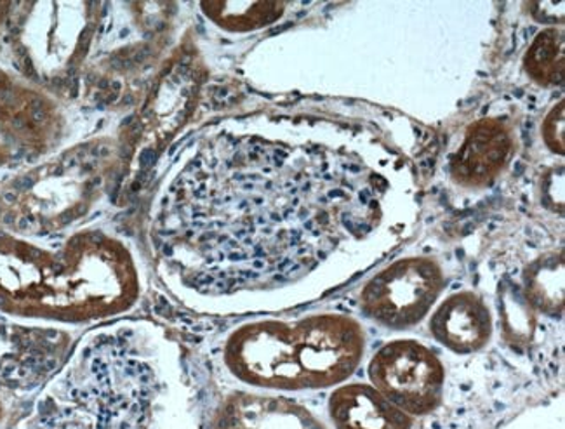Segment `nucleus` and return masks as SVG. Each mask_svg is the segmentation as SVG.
<instances>
[{"label": "nucleus", "mask_w": 565, "mask_h": 429, "mask_svg": "<svg viewBox=\"0 0 565 429\" xmlns=\"http://www.w3.org/2000/svg\"><path fill=\"white\" fill-rule=\"evenodd\" d=\"M385 192L386 181L353 153L222 132L169 184L153 247L160 268L193 294L277 291L371 234Z\"/></svg>", "instance_id": "1"}, {"label": "nucleus", "mask_w": 565, "mask_h": 429, "mask_svg": "<svg viewBox=\"0 0 565 429\" xmlns=\"http://www.w3.org/2000/svg\"><path fill=\"white\" fill-rule=\"evenodd\" d=\"M25 429H186L171 344L147 320L84 335Z\"/></svg>", "instance_id": "2"}, {"label": "nucleus", "mask_w": 565, "mask_h": 429, "mask_svg": "<svg viewBox=\"0 0 565 429\" xmlns=\"http://www.w3.org/2000/svg\"><path fill=\"white\" fill-rule=\"evenodd\" d=\"M140 259L128 242L78 228L56 246L0 229V315L81 328L135 310L143 294Z\"/></svg>", "instance_id": "3"}, {"label": "nucleus", "mask_w": 565, "mask_h": 429, "mask_svg": "<svg viewBox=\"0 0 565 429\" xmlns=\"http://www.w3.org/2000/svg\"><path fill=\"white\" fill-rule=\"evenodd\" d=\"M364 329L352 317L322 313L244 323L226 337L223 364L238 383L263 392L331 388L361 365Z\"/></svg>", "instance_id": "4"}, {"label": "nucleus", "mask_w": 565, "mask_h": 429, "mask_svg": "<svg viewBox=\"0 0 565 429\" xmlns=\"http://www.w3.org/2000/svg\"><path fill=\"white\" fill-rule=\"evenodd\" d=\"M111 138L87 139L0 183V229L30 240L71 235L95 213L120 172Z\"/></svg>", "instance_id": "5"}, {"label": "nucleus", "mask_w": 565, "mask_h": 429, "mask_svg": "<svg viewBox=\"0 0 565 429\" xmlns=\"http://www.w3.org/2000/svg\"><path fill=\"white\" fill-rule=\"evenodd\" d=\"M102 8L98 2H11L0 54L18 77L60 98L93 51Z\"/></svg>", "instance_id": "6"}, {"label": "nucleus", "mask_w": 565, "mask_h": 429, "mask_svg": "<svg viewBox=\"0 0 565 429\" xmlns=\"http://www.w3.org/2000/svg\"><path fill=\"white\" fill-rule=\"evenodd\" d=\"M65 135V111L57 98L0 68V169L38 164L60 152Z\"/></svg>", "instance_id": "7"}, {"label": "nucleus", "mask_w": 565, "mask_h": 429, "mask_svg": "<svg viewBox=\"0 0 565 429\" xmlns=\"http://www.w3.org/2000/svg\"><path fill=\"white\" fill-rule=\"evenodd\" d=\"M444 287L446 277L434 259H401L365 283L361 310L377 325L402 331L428 315Z\"/></svg>", "instance_id": "8"}, {"label": "nucleus", "mask_w": 565, "mask_h": 429, "mask_svg": "<svg viewBox=\"0 0 565 429\" xmlns=\"http://www.w3.org/2000/svg\"><path fill=\"white\" fill-rule=\"evenodd\" d=\"M369 377L371 386L411 417L431 414L443 401L446 383L443 362L418 341L385 344L369 364Z\"/></svg>", "instance_id": "9"}, {"label": "nucleus", "mask_w": 565, "mask_h": 429, "mask_svg": "<svg viewBox=\"0 0 565 429\" xmlns=\"http://www.w3.org/2000/svg\"><path fill=\"white\" fill-rule=\"evenodd\" d=\"M71 346L63 328L0 315V393L38 388L60 371Z\"/></svg>", "instance_id": "10"}, {"label": "nucleus", "mask_w": 565, "mask_h": 429, "mask_svg": "<svg viewBox=\"0 0 565 429\" xmlns=\"http://www.w3.org/2000/svg\"><path fill=\"white\" fill-rule=\"evenodd\" d=\"M211 429H329L303 404L263 393L235 392L211 417Z\"/></svg>", "instance_id": "11"}, {"label": "nucleus", "mask_w": 565, "mask_h": 429, "mask_svg": "<svg viewBox=\"0 0 565 429\" xmlns=\"http://www.w3.org/2000/svg\"><path fill=\"white\" fill-rule=\"evenodd\" d=\"M513 144L512 129L503 120H480L470 127L452 160V178L465 186H488L509 162Z\"/></svg>", "instance_id": "12"}, {"label": "nucleus", "mask_w": 565, "mask_h": 429, "mask_svg": "<svg viewBox=\"0 0 565 429\" xmlns=\"http://www.w3.org/2000/svg\"><path fill=\"white\" fill-rule=\"evenodd\" d=\"M430 331L435 340L451 352L476 353L491 340V311L473 292H458L437 308L430 320Z\"/></svg>", "instance_id": "13"}, {"label": "nucleus", "mask_w": 565, "mask_h": 429, "mask_svg": "<svg viewBox=\"0 0 565 429\" xmlns=\"http://www.w3.org/2000/svg\"><path fill=\"white\" fill-rule=\"evenodd\" d=\"M329 419L334 429H413L414 417L390 404L374 386L353 383L329 398Z\"/></svg>", "instance_id": "14"}, {"label": "nucleus", "mask_w": 565, "mask_h": 429, "mask_svg": "<svg viewBox=\"0 0 565 429\" xmlns=\"http://www.w3.org/2000/svg\"><path fill=\"white\" fill-rule=\"evenodd\" d=\"M525 299L545 315H562L564 310V261L557 256L541 258L525 270Z\"/></svg>", "instance_id": "15"}, {"label": "nucleus", "mask_w": 565, "mask_h": 429, "mask_svg": "<svg viewBox=\"0 0 565 429\" xmlns=\"http://www.w3.org/2000/svg\"><path fill=\"white\" fill-rule=\"evenodd\" d=\"M205 17L230 32H249L282 17L284 2H202Z\"/></svg>", "instance_id": "16"}, {"label": "nucleus", "mask_w": 565, "mask_h": 429, "mask_svg": "<svg viewBox=\"0 0 565 429\" xmlns=\"http://www.w3.org/2000/svg\"><path fill=\"white\" fill-rule=\"evenodd\" d=\"M527 74L543 84V86H557L562 83L564 74V32L548 29L534 39L525 56Z\"/></svg>", "instance_id": "17"}, {"label": "nucleus", "mask_w": 565, "mask_h": 429, "mask_svg": "<svg viewBox=\"0 0 565 429\" xmlns=\"http://www.w3.org/2000/svg\"><path fill=\"white\" fill-rule=\"evenodd\" d=\"M543 135L553 152L564 153V101L558 103V107L553 108L546 117Z\"/></svg>", "instance_id": "18"}, {"label": "nucleus", "mask_w": 565, "mask_h": 429, "mask_svg": "<svg viewBox=\"0 0 565 429\" xmlns=\"http://www.w3.org/2000/svg\"><path fill=\"white\" fill-rule=\"evenodd\" d=\"M9 8L11 2H0V42H2V33H4L6 20H8Z\"/></svg>", "instance_id": "19"}, {"label": "nucleus", "mask_w": 565, "mask_h": 429, "mask_svg": "<svg viewBox=\"0 0 565 429\" xmlns=\"http://www.w3.org/2000/svg\"><path fill=\"white\" fill-rule=\"evenodd\" d=\"M6 417H8V404L2 393H0V426L4 425Z\"/></svg>", "instance_id": "20"}]
</instances>
